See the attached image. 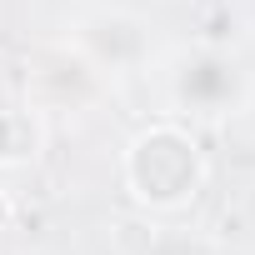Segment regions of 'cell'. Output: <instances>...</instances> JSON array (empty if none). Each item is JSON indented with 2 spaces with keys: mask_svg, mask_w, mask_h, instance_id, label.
I'll list each match as a JSON object with an SVG mask.
<instances>
[{
  "mask_svg": "<svg viewBox=\"0 0 255 255\" xmlns=\"http://www.w3.org/2000/svg\"><path fill=\"white\" fill-rule=\"evenodd\" d=\"M65 40L95 60V70L115 85L125 75H145L155 65V25L140 10L125 5H95L65 25Z\"/></svg>",
  "mask_w": 255,
  "mask_h": 255,
  "instance_id": "cell-4",
  "label": "cell"
},
{
  "mask_svg": "<svg viewBox=\"0 0 255 255\" xmlns=\"http://www.w3.org/2000/svg\"><path fill=\"white\" fill-rule=\"evenodd\" d=\"M250 25H255V10H250Z\"/></svg>",
  "mask_w": 255,
  "mask_h": 255,
  "instance_id": "cell-8",
  "label": "cell"
},
{
  "mask_svg": "<svg viewBox=\"0 0 255 255\" xmlns=\"http://www.w3.org/2000/svg\"><path fill=\"white\" fill-rule=\"evenodd\" d=\"M120 185L145 215H185L210 185V155L185 120H145L120 150Z\"/></svg>",
  "mask_w": 255,
  "mask_h": 255,
  "instance_id": "cell-1",
  "label": "cell"
},
{
  "mask_svg": "<svg viewBox=\"0 0 255 255\" xmlns=\"http://www.w3.org/2000/svg\"><path fill=\"white\" fill-rule=\"evenodd\" d=\"M45 155V120L20 100H0V175H15V170H30L35 160Z\"/></svg>",
  "mask_w": 255,
  "mask_h": 255,
  "instance_id": "cell-5",
  "label": "cell"
},
{
  "mask_svg": "<svg viewBox=\"0 0 255 255\" xmlns=\"http://www.w3.org/2000/svg\"><path fill=\"white\" fill-rule=\"evenodd\" d=\"M155 75H160V95L170 115L185 125H225L245 115L255 100V70L245 65V55L215 40L170 45L155 60Z\"/></svg>",
  "mask_w": 255,
  "mask_h": 255,
  "instance_id": "cell-2",
  "label": "cell"
},
{
  "mask_svg": "<svg viewBox=\"0 0 255 255\" xmlns=\"http://www.w3.org/2000/svg\"><path fill=\"white\" fill-rule=\"evenodd\" d=\"M20 85H25V105L50 120V115H90L105 105L110 95V80L95 70V60L85 50H75L65 35H50V40H35L25 50V65H20Z\"/></svg>",
  "mask_w": 255,
  "mask_h": 255,
  "instance_id": "cell-3",
  "label": "cell"
},
{
  "mask_svg": "<svg viewBox=\"0 0 255 255\" xmlns=\"http://www.w3.org/2000/svg\"><path fill=\"white\" fill-rule=\"evenodd\" d=\"M200 255H250V250H240V245H210V250H200Z\"/></svg>",
  "mask_w": 255,
  "mask_h": 255,
  "instance_id": "cell-7",
  "label": "cell"
},
{
  "mask_svg": "<svg viewBox=\"0 0 255 255\" xmlns=\"http://www.w3.org/2000/svg\"><path fill=\"white\" fill-rule=\"evenodd\" d=\"M10 225H15V195H10L5 185H0V235H5Z\"/></svg>",
  "mask_w": 255,
  "mask_h": 255,
  "instance_id": "cell-6",
  "label": "cell"
}]
</instances>
